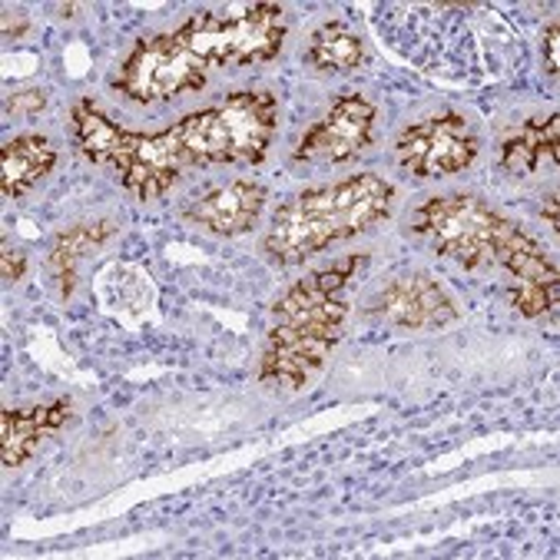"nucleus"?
Returning a JSON list of instances; mask_svg holds the SVG:
<instances>
[{
    "label": "nucleus",
    "mask_w": 560,
    "mask_h": 560,
    "mask_svg": "<svg viewBox=\"0 0 560 560\" xmlns=\"http://www.w3.org/2000/svg\"><path fill=\"white\" fill-rule=\"evenodd\" d=\"M375 137V103L362 93H349L328 106L295 143L292 156L299 163H349Z\"/></svg>",
    "instance_id": "obj_9"
},
{
    "label": "nucleus",
    "mask_w": 560,
    "mask_h": 560,
    "mask_svg": "<svg viewBox=\"0 0 560 560\" xmlns=\"http://www.w3.org/2000/svg\"><path fill=\"white\" fill-rule=\"evenodd\" d=\"M114 233H117L114 219H96V222H80V226H70L54 236L50 256H47V272H50L54 285L60 289V299H70L80 259L90 256L93 249H100Z\"/></svg>",
    "instance_id": "obj_14"
},
{
    "label": "nucleus",
    "mask_w": 560,
    "mask_h": 560,
    "mask_svg": "<svg viewBox=\"0 0 560 560\" xmlns=\"http://www.w3.org/2000/svg\"><path fill=\"white\" fill-rule=\"evenodd\" d=\"M47 106V93L44 90H21V93H11L4 109H8V117H37L40 109Z\"/></svg>",
    "instance_id": "obj_17"
},
{
    "label": "nucleus",
    "mask_w": 560,
    "mask_h": 560,
    "mask_svg": "<svg viewBox=\"0 0 560 560\" xmlns=\"http://www.w3.org/2000/svg\"><path fill=\"white\" fill-rule=\"evenodd\" d=\"M544 215L550 219V230L557 233V192L547 196V206H544Z\"/></svg>",
    "instance_id": "obj_20"
},
{
    "label": "nucleus",
    "mask_w": 560,
    "mask_h": 560,
    "mask_svg": "<svg viewBox=\"0 0 560 560\" xmlns=\"http://www.w3.org/2000/svg\"><path fill=\"white\" fill-rule=\"evenodd\" d=\"M365 312L372 318H382V322H388L395 328H408V331H438L462 315L452 292L424 272L392 279L369 299Z\"/></svg>",
    "instance_id": "obj_10"
},
{
    "label": "nucleus",
    "mask_w": 560,
    "mask_h": 560,
    "mask_svg": "<svg viewBox=\"0 0 560 560\" xmlns=\"http://www.w3.org/2000/svg\"><path fill=\"white\" fill-rule=\"evenodd\" d=\"M557 137L560 117L550 114L547 120H527L514 130L501 147V166L514 176H534L544 163H557Z\"/></svg>",
    "instance_id": "obj_15"
},
{
    "label": "nucleus",
    "mask_w": 560,
    "mask_h": 560,
    "mask_svg": "<svg viewBox=\"0 0 560 560\" xmlns=\"http://www.w3.org/2000/svg\"><path fill=\"white\" fill-rule=\"evenodd\" d=\"M557 67H560V24L553 21L544 34V70H547V77H557Z\"/></svg>",
    "instance_id": "obj_19"
},
{
    "label": "nucleus",
    "mask_w": 560,
    "mask_h": 560,
    "mask_svg": "<svg viewBox=\"0 0 560 560\" xmlns=\"http://www.w3.org/2000/svg\"><path fill=\"white\" fill-rule=\"evenodd\" d=\"M411 233L428 240L438 256L462 269L498 266L508 272L537 240L478 196H431L411 215Z\"/></svg>",
    "instance_id": "obj_3"
},
{
    "label": "nucleus",
    "mask_w": 560,
    "mask_h": 560,
    "mask_svg": "<svg viewBox=\"0 0 560 560\" xmlns=\"http://www.w3.org/2000/svg\"><path fill=\"white\" fill-rule=\"evenodd\" d=\"M481 140L462 114H438L405 127L395 140V160L415 179L465 173L478 160Z\"/></svg>",
    "instance_id": "obj_8"
},
{
    "label": "nucleus",
    "mask_w": 560,
    "mask_h": 560,
    "mask_svg": "<svg viewBox=\"0 0 560 560\" xmlns=\"http://www.w3.org/2000/svg\"><path fill=\"white\" fill-rule=\"evenodd\" d=\"M57 166V147L54 140L40 133H24L11 140L0 153V192L4 199L27 196L50 170Z\"/></svg>",
    "instance_id": "obj_13"
},
{
    "label": "nucleus",
    "mask_w": 560,
    "mask_h": 560,
    "mask_svg": "<svg viewBox=\"0 0 560 560\" xmlns=\"http://www.w3.org/2000/svg\"><path fill=\"white\" fill-rule=\"evenodd\" d=\"M24 272H27V253L4 246V256H0V279H4L8 285H14L24 279Z\"/></svg>",
    "instance_id": "obj_18"
},
{
    "label": "nucleus",
    "mask_w": 560,
    "mask_h": 560,
    "mask_svg": "<svg viewBox=\"0 0 560 560\" xmlns=\"http://www.w3.org/2000/svg\"><path fill=\"white\" fill-rule=\"evenodd\" d=\"M365 266V256H349L335 266L299 279L276 305L259 359V382L276 392H302L328 362L349 318V285Z\"/></svg>",
    "instance_id": "obj_1"
},
{
    "label": "nucleus",
    "mask_w": 560,
    "mask_h": 560,
    "mask_svg": "<svg viewBox=\"0 0 560 560\" xmlns=\"http://www.w3.org/2000/svg\"><path fill=\"white\" fill-rule=\"evenodd\" d=\"M392 206L395 186L375 173L305 189L276 209L262 253L276 266H299L335 243L369 233L382 219H388Z\"/></svg>",
    "instance_id": "obj_2"
},
{
    "label": "nucleus",
    "mask_w": 560,
    "mask_h": 560,
    "mask_svg": "<svg viewBox=\"0 0 560 560\" xmlns=\"http://www.w3.org/2000/svg\"><path fill=\"white\" fill-rule=\"evenodd\" d=\"M279 124V100L262 90H243L219 106L199 109L166 130L183 166H236L266 160Z\"/></svg>",
    "instance_id": "obj_4"
},
{
    "label": "nucleus",
    "mask_w": 560,
    "mask_h": 560,
    "mask_svg": "<svg viewBox=\"0 0 560 560\" xmlns=\"http://www.w3.org/2000/svg\"><path fill=\"white\" fill-rule=\"evenodd\" d=\"M305 60L318 73H352L355 67H362L365 47H362L359 34H352L342 21H328L312 34Z\"/></svg>",
    "instance_id": "obj_16"
},
{
    "label": "nucleus",
    "mask_w": 560,
    "mask_h": 560,
    "mask_svg": "<svg viewBox=\"0 0 560 560\" xmlns=\"http://www.w3.org/2000/svg\"><path fill=\"white\" fill-rule=\"evenodd\" d=\"M176 34L209 70L256 67L282 50L289 21L279 4H230L192 14Z\"/></svg>",
    "instance_id": "obj_6"
},
{
    "label": "nucleus",
    "mask_w": 560,
    "mask_h": 560,
    "mask_svg": "<svg viewBox=\"0 0 560 560\" xmlns=\"http://www.w3.org/2000/svg\"><path fill=\"white\" fill-rule=\"evenodd\" d=\"M209 67L179 40V34H153L137 40L130 57L120 63L114 86L133 103L176 100L202 90Z\"/></svg>",
    "instance_id": "obj_7"
},
{
    "label": "nucleus",
    "mask_w": 560,
    "mask_h": 560,
    "mask_svg": "<svg viewBox=\"0 0 560 560\" xmlns=\"http://www.w3.org/2000/svg\"><path fill=\"white\" fill-rule=\"evenodd\" d=\"M266 202H269V189L262 183L236 179L196 199L186 209V219L212 236H246L256 230Z\"/></svg>",
    "instance_id": "obj_11"
},
{
    "label": "nucleus",
    "mask_w": 560,
    "mask_h": 560,
    "mask_svg": "<svg viewBox=\"0 0 560 560\" xmlns=\"http://www.w3.org/2000/svg\"><path fill=\"white\" fill-rule=\"evenodd\" d=\"M70 418H73L70 401H50L18 411L8 408L0 415V458H4V468H21Z\"/></svg>",
    "instance_id": "obj_12"
},
{
    "label": "nucleus",
    "mask_w": 560,
    "mask_h": 560,
    "mask_svg": "<svg viewBox=\"0 0 560 560\" xmlns=\"http://www.w3.org/2000/svg\"><path fill=\"white\" fill-rule=\"evenodd\" d=\"M73 143L80 156L114 173V179L130 189L137 199L153 202L170 192V186L183 176V163L173 153L166 133H133L109 120L93 100H77L73 114Z\"/></svg>",
    "instance_id": "obj_5"
}]
</instances>
